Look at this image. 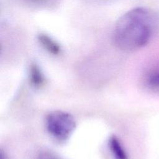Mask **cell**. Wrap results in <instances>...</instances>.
<instances>
[{"instance_id": "obj_1", "label": "cell", "mask_w": 159, "mask_h": 159, "mask_svg": "<svg viewBox=\"0 0 159 159\" xmlns=\"http://www.w3.org/2000/svg\"><path fill=\"white\" fill-rule=\"evenodd\" d=\"M158 25L156 14L143 7L133 8L119 17L112 33L114 44L124 51H132L147 45Z\"/></svg>"}, {"instance_id": "obj_2", "label": "cell", "mask_w": 159, "mask_h": 159, "mask_svg": "<svg viewBox=\"0 0 159 159\" xmlns=\"http://www.w3.org/2000/svg\"><path fill=\"white\" fill-rule=\"evenodd\" d=\"M45 124L48 133L58 140L67 139L76 127L73 117L63 111H54L48 114Z\"/></svg>"}, {"instance_id": "obj_3", "label": "cell", "mask_w": 159, "mask_h": 159, "mask_svg": "<svg viewBox=\"0 0 159 159\" xmlns=\"http://www.w3.org/2000/svg\"><path fill=\"white\" fill-rule=\"evenodd\" d=\"M37 40L43 48L49 53L53 55H58L60 53L61 51L60 45L48 35L40 34L38 35Z\"/></svg>"}, {"instance_id": "obj_4", "label": "cell", "mask_w": 159, "mask_h": 159, "mask_svg": "<svg viewBox=\"0 0 159 159\" xmlns=\"http://www.w3.org/2000/svg\"><path fill=\"white\" fill-rule=\"evenodd\" d=\"M109 148L116 159H128L126 152L120 142L116 136H112L109 140Z\"/></svg>"}, {"instance_id": "obj_5", "label": "cell", "mask_w": 159, "mask_h": 159, "mask_svg": "<svg viewBox=\"0 0 159 159\" xmlns=\"http://www.w3.org/2000/svg\"><path fill=\"white\" fill-rule=\"evenodd\" d=\"M29 79L31 84L35 87H40L44 83V76L39 67L35 64L32 65L30 67Z\"/></svg>"}, {"instance_id": "obj_6", "label": "cell", "mask_w": 159, "mask_h": 159, "mask_svg": "<svg viewBox=\"0 0 159 159\" xmlns=\"http://www.w3.org/2000/svg\"><path fill=\"white\" fill-rule=\"evenodd\" d=\"M146 83L152 89L159 91V69L154 70L147 75Z\"/></svg>"}, {"instance_id": "obj_7", "label": "cell", "mask_w": 159, "mask_h": 159, "mask_svg": "<svg viewBox=\"0 0 159 159\" xmlns=\"http://www.w3.org/2000/svg\"><path fill=\"white\" fill-rule=\"evenodd\" d=\"M37 159H61V158L51 152L44 151V152H40L38 155Z\"/></svg>"}, {"instance_id": "obj_8", "label": "cell", "mask_w": 159, "mask_h": 159, "mask_svg": "<svg viewBox=\"0 0 159 159\" xmlns=\"http://www.w3.org/2000/svg\"><path fill=\"white\" fill-rule=\"evenodd\" d=\"M30 4L37 6H44L48 5L51 0H24Z\"/></svg>"}, {"instance_id": "obj_9", "label": "cell", "mask_w": 159, "mask_h": 159, "mask_svg": "<svg viewBox=\"0 0 159 159\" xmlns=\"http://www.w3.org/2000/svg\"><path fill=\"white\" fill-rule=\"evenodd\" d=\"M1 159H6V157L3 155V153L2 152L1 153Z\"/></svg>"}]
</instances>
